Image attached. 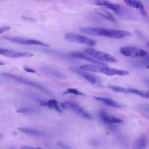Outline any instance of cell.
<instances>
[{
    "mask_svg": "<svg viewBox=\"0 0 149 149\" xmlns=\"http://www.w3.org/2000/svg\"><path fill=\"white\" fill-rule=\"evenodd\" d=\"M80 68L83 70L95 73H101L109 76H126L129 73L127 70L108 67L105 66V65H83L80 66Z\"/></svg>",
    "mask_w": 149,
    "mask_h": 149,
    "instance_id": "6da1fadb",
    "label": "cell"
},
{
    "mask_svg": "<svg viewBox=\"0 0 149 149\" xmlns=\"http://www.w3.org/2000/svg\"><path fill=\"white\" fill-rule=\"evenodd\" d=\"M1 74L3 76H5L6 77L11 79L12 80H15L17 82H19V83H22V84H24L30 86L31 87H34L37 89H38L40 91H42L43 93L47 94L48 95H52V93H51V92L49 90H48L47 89V88H46L43 85H42L41 84H40L38 82L30 80H29L27 78L21 77V76H17V75H16V74H12V73H10L3 72V73H2Z\"/></svg>",
    "mask_w": 149,
    "mask_h": 149,
    "instance_id": "7a4b0ae2",
    "label": "cell"
},
{
    "mask_svg": "<svg viewBox=\"0 0 149 149\" xmlns=\"http://www.w3.org/2000/svg\"><path fill=\"white\" fill-rule=\"evenodd\" d=\"M84 51L88 55L95 58L98 60L111 63H115L118 61V59L116 58L115 56H112V55L100 51H97L93 48H87L85 49Z\"/></svg>",
    "mask_w": 149,
    "mask_h": 149,
    "instance_id": "3957f363",
    "label": "cell"
},
{
    "mask_svg": "<svg viewBox=\"0 0 149 149\" xmlns=\"http://www.w3.org/2000/svg\"><path fill=\"white\" fill-rule=\"evenodd\" d=\"M3 38L10 41L12 42L20 44H24V45H41L44 47H48L49 45L47 44L44 43L39 40L31 39V38H27L24 37H16V36H4Z\"/></svg>",
    "mask_w": 149,
    "mask_h": 149,
    "instance_id": "277c9868",
    "label": "cell"
},
{
    "mask_svg": "<svg viewBox=\"0 0 149 149\" xmlns=\"http://www.w3.org/2000/svg\"><path fill=\"white\" fill-rule=\"evenodd\" d=\"M65 38L69 41L76 43H80L90 47H94L96 44L95 41L88 37H85L84 36L75 33H66L65 34Z\"/></svg>",
    "mask_w": 149,
    "mask_h": 149,
    "instance_id": "5b68a950",
    "label": "cell"
},
{
    "mask_svg": "<svg viewBox=\"0 0 149 149\" xmlns=\"http://www.w3.org/2000/svg\"><path fill=\"white\" fill-rule=\"evenodd\" d=\"M61 105L63 108V109H70L83 118H85L87 119H93L91 115H90L86 111H84L80 105H79L76 102H71V101H66V102L61 103Z\"/></svg>",
    "mask_w": 149,
    "mask_h": 149,
    "instance_id": "8992f818",
    "label": "cell"
},
{
    "mask_svg": "<svg viewBox=\"0 0 149 149\" xmlns=\"http://www.w3.org/2000/svg\"><path fill=\"white\" fill-rule=\"evenodd\" d=\"M119 50L123 55L128 57H144L148 55L146 51L134 47H122Z\"/></svg>",
    "mask_w": 149,
    "mask_h": 149,
    "instance_id": "52a82bcc",
    "label": "cell"
},
{
    "mask_svg": "<svg viewBox=\"0 0 149 149\" xmlns=\"http://www.w3.org/2000/svg\"><path fill=\"white\" fill-rule=\"evenodd\" d=\"M108 88L114 91H116V92H121V93H125L133 94L137 95L143 97L144 98H149V90L148 91H144V90H137L136 88H125V87H120V86H112V85L108 86Z\"/></svg>",
    "mask_w": 149,
    "mask_h": 149,
    "instance_id": "ba28073f",
    "label": "cell"
},
{
    "mask_svg": "<svg viewBox=\"0 0 149 149\" xmlns=\"http://www.w3.org/2000/svg\"><path fill=\"white\" fill-rule=\"evenodd\" d=\"M80 30L81 33L84 34L95 36H104L108 38L110 33V29L102 27H82L80 29Z\"/></svg>",
    "mask_w": 149,
    "mask_h": 149,
    "instance_id": "9c48e42d",
    "label": "cell"
},
{
    "mask_svg": "<svg viewBox=\"0 0 149 149\" xmlns=\"http://www.w3.org/2000/svg\"><path fill=\"white\" fill-rule=\"evenodd\" d=\"M70 69L73 72H75L79 76L82 77L83 78L85 79L87 81H89L91 84L97 85V86H101V81L97 76L93 75L91 73H87L86 72H84V71H83V70H82V69H80L81 70H80L76 68H71Z\"/></svg>",
    "mask_w": 149,
    "mask_h": 149,
    "instance_id": "30bf717a",
    "label": "cell"
},
{
    "mask_svg": "<svg viewBox=\"0 0 149 149\" xmlns=\"http://www.w3.org/2000/svg\"><path fill=\"white\" fill-rule=\"evenodd\" d=\"M0 53L2 55L11 58H29L33 56V54L31 52L16 51L5 48H1Z\"/></svg>",
    "mask_w": 149,
    "mask_h": 149,
    "instance_id": "8fae6325",
    "label": "cell"
},
{
    "mask_svg": "<svg viewBox=\"0 0 149 149\" xmlns=\"http://www.w3.org/2000/svg\"><path fill=\"white\" fill-rule=\"evenodd\" d=\"M69 55L72 58H77V59H84V60L87 61L88 62H90L93 63L99 64V65H105L103 62L98 61V59H95V58H94V57L92 58L91 56H88V55H86L80 51L70 52L69 53Z\"/></svg>",
    "mask_w": 149,
    "mask_h": 149,
    "instance_id": "7c38bea8",
    "label": "cell"
},
{
    "mask_svg": "<svg viewBox=\"0 0 149 149\" xmlns=\"http://www.w3.org/2000/svg\"><path fill=\"white\" fill-rule=\"evenodd\" d=\"M92 2L96 5L104 6L107 9L112 10L117 13H119L120 6L118 3H112L107 0H92Z\"/></svg>",
    "mask_w": 149,
    "mask_h": 149,
    "instance_id": "4fadbf2b",
    "label": "cell"
},
{
    "mask_svg": "<svg viewBox=\"0 0 149 149\" xmlns=\"http://www.w3.org/2000/svg\"><path fill=\"white\" fill-rule=\"evenodd\" d=\"M123 1L128 6L139 10L142 15L144 16L147 15L144 6L140 0H123Z\"/></svg>",
    "mask_w": 149,
    "mask_h": 149,
    "instance_id": "5bb4252c",
    "label": "cell"
},
{
    "mask_svg": "<svg viewBox=\"0 0 149 149\" xmlns=\"http://www.w3.org/2000/svg\"><path fill=\"white\" fill-rule=\"evenodd\" d=\"M39 103L42 106H45L49 108L53 109L59 113L63 112V108L62 107L61 103H59L56 100H49L47 101H40Z\"/></svg>",
    "mask_w": 149,
    "mask_h": 149,
    "instance_id": "9a60e30c",
    "label": "cell"
},
{
    "mask_svg": "<svg viewBox=\"0 0 149 149\" xmlns=\"http://www.w3.org/2000/svg\"><path fill=\"white\" fill-rule=\"evenodd\" d=\"M93 98L96 100L97 101H100L102 103L110 106V107H113L115 108H123L124 107V105L116 101L115 100L108 98V97H97V96H94Z\"/></svg>",
    "mask_w": 149,
    "mask_h": 149,
    "instance_id": "2e32d148",
    "label": "cell"
},
{
    "mask_svg": "<svg viewBox=\"0 0 149 149\" xmlns=\"http://www.w3.org/2000/svg\"><path fill=\"white\" fill-rule=\"evenodd\" d=\"M100 116L101 119L105 123H109V124H112V123H122L123 120L119 118L109 115L108 113H107L105 111H101L100 113Z\"/></svg>",
    "mask_w": 149,
    "mask_h": 149,
    "instance_id": "e0dca14e",
    "label": "cell"
},
{
    "mask_svg": "<svg viewBox=\"0 0 149 149\" xmlns=\"http://www.w3.org/2000/svg\"><path fill=\"white\" fill-rule=\"evenodd\" d=\"M41 69L46 73L49 74L52 76H54L58 79H64L65 77V74L60 72L59 70L48 65H44L41 67Z\"/></svg>",
    "mask_w": 149,
    "mask_h": 149,
    "instance_id": "ac0fdd59",
    "label": "cell"
},
{
    "mask_svg": "<svg viewBox=\"0 0 149 149\" xmlns=\"http://www.w3.org/2000/svg\"><path fill=\"white\" fill-rule=\"evenodd\" d=\"M18 130L26 134L31 135V136H34L37 137H45L47 136V133L42 130H37L31 128H27V127H19L18 128Z\"/></svg>",
    "mask_w": 149,
    "mask_h": 149,
    "instance_id": "d6986e66",
    "label": "cell"
},
{
    "mask_svg": "<svg viewBox=\"0 0 149 149\" xmlns=\"http://www.w3.org/2000/svg\"><path fill=\"white\" fill-rule=\"evenodd\" d=\"M149 139L146 135H141L134 142L133 147L134 148H144L148 144Z\"/></svg>",
    "mask_w": 149,
    "mask_h": 149,
    "instance_id": "ffe728a7",
    "label": "cell"
},
{
    "mask_svg": "<svg viewBox=\"0 0 149 149\" xmlns=\"http://www.w3.org/2000/svg\"><path fill=\"white\" fill-rule=\"evenodd\" d=\"M95 12L97 14L101 16V17H104L106 20L113 23H117V20L113 16V15L109 13L108 11H107L105 9H102V8H95Z\"/></svg>",
    "mask_w": 149,
    "mask_h": 149,
    "instance_id": "44dd1931",
    "label": "cell"
},
{
    "mask_svg": "<svg viewBox=\"0 0 149 149\" xmlns=\"http://www.w3.org/2000/svg\"><path fill=\"white\" fill-rule=\"evenodd\" d=\"M17 112L27 114V115H32V114H36L40 112V111L34 107H23L20 108V109H17Z\"/></svg>",
    "mask_w": 149,
    "mask_h": 149,
    "instance_id": "7402d4cb",
    "label": "cell"
},
{
    "mask_svg": "<svg viewBox=\"0 0 149 149\" xmlns=\"http://www.w3.org/2000/svg\"><path fill=\"white\" fill-rule=\"evenodd\" d=\"M64 94H73V95H81V96H84V93H83L82 92L80 91L79 90L76 89V88H68L65 91H64L63 93Z\"/></svg>",
    "mask_w": 149,
    "mask_h": 149,
    "instance_id": "603a6c76",
    "label": "cell"
},
{
    "mask_svg": "<svg viewBox=\"0 0 149 149\" xmlns=\"http://www.w3.org/2000/svg\"><path fill=\"white\" fill-rule=\"evenodd\" d=\"M10 27H9V26H2V27H1L0 33H1V34H2V33H4L5 31H6L10 30Z\"/></svg>",
    "mask_w": 149,
    "mask_h": 149,
    "instance_id": "cb8c5ba5",
    "label": "cell"
},
{
    "mask_svg": "<svg viewBox=\"0 0 149 149\" xmlns=\"http://www.w3.org/2000/svg\"><path fill=\"white\" fill-rule=\"evenodd\" d=\"M24 69L25 71H26L27 72H30V73H36V71L35 70L31 69V68H28V67H24Z\"/></svg>",
    "mask_w": 149,
    "mask_h": 149,
    "instance_id": "d4e9b609",
    "label": "cell"
},
{
    "mask_svg": "<svg viewBox=\"0 0 149 149\" xmlns=\"http://www.w3.org/2000/svg\"><path fill=\"white\" fill-rule=\"evenodd\" d=\"M58 144L60 147H62V148H70L69 146H66V145H65V144H63V143H61V142H58Z\"/></svg>",
    "mask_w": 149,
    "mask_h": 149,
    "instance_id": "484cf974",
    "label": "cell"
},
{
    "mask_svg": "<svg viewBox=\"0 0 149 149\" xmlns=\"http://www.w3.org/2000/svg\"><path fill=\"white\" fill-rule=\"evenodd\" d=\"M22 148H35L34 147H30V146H23L21 147Z\"/></svg>",
    "mask_w": 149,
    "mask_h": 149,
    "instance_id": "4316f807",
    "label": "cell"
},
{
    "mask_svg": "<svg viewBox=\"0 0 149 149\" xmlns=\"http://www.w3.org/2000/svg\"><path fill=\"white\" fill-rule=\"evenodd\" d=\"M146 45H147L148 47H149V41L146 44Z\"/></svg>",
    "mask_w": 149,
    "mask_h": 149,
    "instance_id": "83f0119b",
    "label": "cell"
},
{
    "mask_svg": "<svg viewBox=\"0 0 149 149\" xmlns=\"http://www.w3.org/2000/svg\"><path fill=\"white\" fill-rule=\"evenodd\" d=\"M146 68H147V69H149V65H147V66H146Z\"/></svg>",
    "mask_w": 149,
    "mask_h": 149,
    "instance_id": "f1b7e54d",
    "label": "cell"
}]
</instances>
